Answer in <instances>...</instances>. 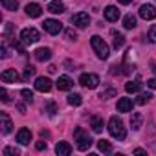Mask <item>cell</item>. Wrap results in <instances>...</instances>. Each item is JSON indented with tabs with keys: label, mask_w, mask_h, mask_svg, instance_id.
Masks as SVG:
<instances>
[{
	"label": "cell",
	"mask_w": 156,
	"mask_h": 156,
	"mask_svg": "<svg viewBox=\"0 0 156 156\" xmlns=\"http://www.w3.org/2000/svg\"><path fill=\"white\" fill-rule=\"evenodd\" d=\"M108 132H110V136L112 138H116V140H125V136H127V132H125V127H123V121L118 118V116H112L110 119H108Z\"/></svg>",
	"instance_id": "cell-1"
},
{
	"label": "cell",
	"mask_w": 156,
	"mask_h": 156,
	"mask_svg": "<svg viewBox=\"0 0 156 156\" xmlns=\"http://www.w3.org/2000/svg\"><path fill=\"white\" fill-rule=\"evenodd\" d=\"M73 140L77 141L75 145H77V149H79V151H88L90 145L94 143L92 138L88 136V132H87L85 129H81V127H77V129H75V132H73Z\"/></svg>",
	"instance_id": "cell-2"
},
{
	"label": "cell",
	"mask_w": 156,
	"mask_h": 156,
	"mask_svg": "<svg viewBox=\"0 0 156 156\" xmlns=\"http://www.w3.org/2000/svg\"><path fill=\"white\" fill-rule=\"evenodd\" d=\"M90 44H92V48H94V51L98 53L99 59H107V57L110 55V48H108V44H107L99 35H94V37L90 39Z\"/></svg>",
	"instance_id": "cell-3"
},
{
	"label": "cell",
	"mask_w": 156,
	"mask_h": 156,
	"mask_svg": "<svg viewBox=\"0 0 156 156\" xmlns=\"http://www.w3.org/2000/svg\"><path fill=\"white\" fill-rule=\"evenodd\" d=\"M79 83H81V87L94 90V88L99 87V77H98L96 73H83V75L79 77Z\"/></svg>",
	"instance_id": "cell-4"
},
{
	"label": "cell",
	"mask_w": 156,
	"mask_h": 156,
	"mask_svg": "<svg viewBox=\"0 0 156 156\" xmlns=\"http://www.w3.org/2000/svg\"><path fill=\"white\" fill-rule=\"evenodd\" d=\"M41 39V35H39V31L35 30V28H24L22 31H20V41L24 42V44H33V42H37Z\"/></svg>",
	"instance_id": "cell-5"
},
{
	"label": "cell",
	"mask_w": 156,
	"mask_h": 156,
	"mask_svg": "<svg viewBox=\"0 0 156 156\" xmlns=\"http://www.w3.org/2000/svg\"><path fill=\"white\" fill-rule=\"evenodd\" d=\"M72 24L77 26V28H87L90 24V15L85 13V11L75 13V15H72Z\"/></svg>",
	"instance_id": "cell-6"
},
{
	"label": "cell",
	"mask_w": 156,
	"mask_h": 156,
	"mask_svg": "<svg viewBox=\"0 0 156 156\" xmlns=\"http://www.w3.org/2000/svg\"><path fill=\"white\" fill-rule=\"evenodd\" d=\"M42 28H44V31H48L50 35H59L61 30H62V24H61L59 20H55V19H48V20H44Z\"/></svg>",
	"instance_id": "cell-7"
},
{
	"label": "cell",
	"mask_w": 156,
	"mask_h": 156,
	"mask_svg": "<svg viewBox=\"0 0 156 156\" xmlns=\"http://www.w3.org/2000/svg\"><path fill=\"white\" fill-rule=\"evenodd\" d=\"M140 17L145 19V20H152V19H156V8L151 6V4H143V6L140 8Z\"/></svg>",
	"instance_id": "cell-8"
},
{
	"label": "cell",
	"mask_w": 156,
	"mask_h": 156,
	"mask_svg": "<svg viewBox=\"0 0 156 156\" xmlns=\"http://www.w3.org/2000/svg\"><path fill=\"white\" fill-rule=\"evenodd\" d=\"M19 79H20V75L17 73L15 68H8V70L2 72V81L4 83H19Z\"/></svg>",
	"instance_id": "cell-9"
},
{
	"label": "cell",
	"mask_w": 156,
	"mask_h": 156,
	"mask_svg": "<svg viewBox=\"0 0 156 156\" xmlns=\"http://www.w3.org/2000/svg\"><path fill=\"white\" fill-rule=\"evenodd\" d=\"M11 129H13V123H11L9 116L6 112H2L0 114V130H2V134H9Z\"/></svg>",
	"instance_id": "cell-10"
},
{
	"label": "cell",
	"mask_w": 156,
	"mask_h": 156,
	"mask_svg": "<svg viewBox=\"0 0 156 156\" xmlns=\"http://www.w3.org/2000/svg\"><path fill=\"white\" fill-rule=\"evenodd\" d=\"M35 90H39V92H50L51 90V81L48 79V77H37Z\"/></svg>",
	"instance_id": "cell-11"
},
{
	"label": "cell",
	"mask_w": 156,
	"mask_h": 156,
	"mask_svg": "<svg viewBox=\"0 0 156 156\" xmlns=\"http://www.w3.org/2000/svg\"><path fill=\"white\" fill-rule=\"evenodd\" d=\"M103 15H105V19H107L108 22H116V20L119 19V9H118L116 6H107L105 11H103Z\"/></svg>",
	"instance_id": "cell-12"
},
{
	"label": "cell",
	"mask_w": 156,
	"mask_h": 156,
	"mask_svg": "<svg viewBox=\"0 0 156 156\" xmlns=\"http://www.w3.org/2000/svg\"><path fill=\"white\" fill-rule=\"evenodd\" d=\"M17 141H19L20 145H28V143L31 141V130L26 129V127H22V129L17 132Z\"/></svg>",
	"instance_id": "cell-13"
},
{
	"label": "cell",
	"mask_w": 156,
	"mask_h": 156,
	"mask_svg": "<svg viewBox=\"0 0 156 156\" xmlns=\"http://www.w3.org/2000/svg\"><path fill=\"white\" fill-rule=\"evenodd\" d=\"M26 15H28V17H31V19H37V17H41V15H42V8H41L39 4L31 2V4H28V6H26Z\"/></svg>",
	"instance_id": "cell-14"
},
{
	"label": "cell",
	"mask_w": 156,
	"mask_h": 156,
	"mask_svg": "<svg viewBox=\"0 0 156 156\" xmlns=\"http://www.w3.org/2000/svg\"><path fill=\"white\" fill-rule=\"evenodd\" d=\"M55 152H57L59 156H68V154L72 152V145H70L68 141H59V143L55 145Z\"/></svg>",
	"instance_id": "cell-15"
},
{
	"label": "cell",
	"mask_w": 156,
	"mask_h": 156,
	"mask_svg": "<svg viewBox=\"0 0 156 156\" xmlns=\"http://www.w3.org/2000/svg\"><path fill=\"white\" fill-rule=\"evenodd\" d=\"M48 11L53 13V15H61V13H64V4L61 0H53V2L48 4Z\"/></svg>",
	"instance_id": "cell-16"
},
{
	"label": "cell",
	"mask_w": 156,
	"mask_h": 156,
	"mask_svg": "<svg viewBox=\"0 0 156 156\" xmlns=\"http://www.w3.org/2000/svg\"><path fill=\"white\" fill-rule=\"evenodd\" d=\"M72 87H73V81L70 79L68 75H61L59 77V81H57V88L59 90H70Z\"/></svg>",
	"instance_id": "cell-17"
},
{
	"label": "cell",
	"mask_w": 156,
	"mask_h": 156,
	"mask_svg": "<svg viewBox=\"0 0 156 156\" xmlns=\"http://www.w3.org/2000/svg\"><path fill=\"white\" fill-rule=\"evenodd\" d=\"M132 110V99L130 98H121L118 101V112H130Z\"/></svg>",
	"instance_id": "cell-18"
},
{
	"label": "cell",
	"mask_w": 156,
	"mask_h": 156,
	"mask_svg": "<svg viewBox=\"0 0 156 156\" xmlns=\"http://www.w3.org/2000/svg\"><path fill=\"white\" fill-rule=\"evenodd\" d=\"M33 55H35V59H37V61L44 62V61H48V59L51 57V50H50V48H39Z\"/></svg>",
	"instance_id": "cell-19"
},
{
	"label": "cell",
	"mask_w": 156,
	"mask_h": 156,
	"mask_svg": "<svg viewBox=\"0 0 156 156\" xmlns=\"http://www.w3.org/2000/svg\"><path fill=\"white\" fill-rule=\"evenodd\" d=\"M125 90H127L129 94H136V92L141 90V83H140V81H129V83L125 85Z\"/></svg>",
	"instance_id": "cell-20"
},
{
	"label": "cell",
	"mask_w": 156,
	"mask_h": 156,
	"mask_svg": "<svg viewBox=\"0 0 156 156\" xmlns=\"http://www.w3.org/2000/svg\"><path fill=\"white\" fill-rule=\"evenodd\" d=\"M141 114L140 112H134L132 116H130V127H132V130H138L140 127H141Z\"/></svg>",
	"instance_id": "cell-21"
},
{
	"label": "cell",
	"mask_w": 156,
	"mask_h": 156,
	"mask_svg": "<svg viewBox=\"0 0 156 156\" xmlns=\"http://www.w3.org/2000/svg\"><path fill=\"white\" fill-rule=\"evenodd\" d=\"M90 125H92V130H94V132H101V130H103V119H101L99 116H94L92 121H90Z\"/></svg>",
	"instance_id": "cell-22"
},
{
	"label": "cell",
	"mask_w": 156,
	"mask_h": 156,
	"mask_svg": "<svg viewBox=\"0 0 156 156\" xmlns=\"http://www.w3.org/2000/svg\"><path fill=\"white\" fill-rule=\"evenodd\" d=\"M112 37H114V48H116V50H118V48H121V46L125 44V37H123L121 33L112 31Z\"/></svg>",
	"instance_id": "cell-23"
},
{
	"label": "cell",
	"mask_w": 156,
	"mask_h": 156,
	"mask_svg": "<svg viewBox=\"0 0 156 156\" xmlns=\"http://www.w3.org/2000/svg\"><path fill=\"white\" fill-rule=\"evenodd\" d=\"M2 6H4V9H8V11H17L19 2H17V0H2Z\"/></svg>",
	"instance_id": "cell-24"
},
{
	"label": "cell",
	"mask_w": 156,
	"mask_h": 156,
	"mask_svg": "<svg viewBox=\"0 0 156 156\" xmlns=\"http://www.w3.org/2000/svg\"><path fill=\"white\" fill-rule=\"evenodd\" d=\"M68 103H70L72 107H79V105L83 103V98H81L79 94H70V96H68Z\"/></svg>",
	"instance_id": "cell-25"
},
{
	"label": "cell",
	"mask_w": 156,
	"mask_h": 156,
	"mask_svg": "<svg viewBox=\"0 0 156 156\" xmlns=\"http://www.w3.org/2000/svg\"><path fill=\"white\" fill-rule=\"evenodd\" d=\"M123 26H125L127 30L136 28V17H134V15H127V17L123 19Z\"/></svg>",
	"instance_id": "cell-26"
},
{
	"label": "cell",
	"mask_w": 156,
	"mask_h": 156,
	"mask_svg": "<svg viewBox=\"0 0 156 156\" xmlns=\"http://www.w3.org/2000/svg\"><path fill=\"white\" fill-rule=\"evenodd\" d=\"M98 149H99L101 152H110V151H112V145H110L107 140H99V141H98Z\"/></svg>",
	"instance_id": "cell-27"
},
{
	"label": "cell",
	"mask_w": 156,
	"mask_h": 156,
	"mask_svg": "<svg viewBox=\"0 0 156 156\" xmlns=\"http://www.w3.org/2000/svg\"><path fill=\"white\" fill-rule=\"evenodd\" d=\"M20 96L24 98V101H26V103H33V92H31V90L22 88V90H20Z\"/></svg>",
	"instance_id": "cell-28"
},
{
	"label": "cell",
	"mask_w": 156,
	"mask_h": 156,
	"mask_svg": "<svg viewBox=\"0 0 156 156\" xmlns=\"http://www.w3.org/2000/svg\"><path fill=\"white\" fill-rule=\"evenodd\" d=\"M118 92H116V88H107V90H103L101 94H99V98L101 99H108V98H114Z\"/></svg>",
	"instance_id": "cell-29"
},
{
	"label": "cell",
	"mask_w": 156,
	"mask_h": 156,
	"mask_svg": "<svg viewBox=\"0 0 156 156\" xmlns=\"http://www.w3.org/2000/svg\"><path fill=\"white\" fill-rule=\"evenodd\" d=\"M151 98H152V96H151L149 92H143V94H140V96H138L136 103H138V105H145V103H147V101H149Z\"/></svg>",
	"instance_id": "cell-30"
},
{
	"label": "cell",
	"mask_w": 156,
	"mask_h": 156,
	"mask_svg": "<svg viewBox=\"0 0 156 156\" xmlns=\"http://www.w3.org/2000/svg\"><path fill=\"white\" fill-rule=\"evenodd\" d=\"M147 37H149V41H151V42H156V24H152V26L149 28Z\"/></svg>",
	"instance_id": "cell-31"
},
{
	"label": "cell",
	"mask_w": 156,
	"mask_h": 156,
	"mask_svg": "<svg viewBox=\"0 0 156 156\" xmlns=\"http://www.w3.org/2000/svg\"><path fill=\"white\" fill-rule=\"evenodd\" d=\"M33 75H35V68L33 66H26V70H24V79L28 81L30 77H33Z\"/></svg>",
	"instance_id": "cell-32"
},
{
	"label": "cell",
	"mask_w": 156,
	"mask_h": 156,
	"mask_svg": "<svg viewBox=\"0 0 156 156\" xmlns=\"http://www.w3.org/2000/svg\"><path fill=\"white\" fill-rule=\"evenodd\" d=\"M11 154L17 156V154H20V151L15 149V147H6V149H4V156H11Z\"/></svg>",
	"instance_id": "cell-33"
},
{
	"label": "cell",
	"mask_w": 156,
	"mask_h": 156,
	"mask_svg": "<svg viewBox=\"0 0 156 156\" xmlns=\"http://www.w3.org/2000/svg\"><path fill=\"white\" fill-rule=\"evenodd\" d=\"M0 99L4 103H9V96H8V90L6 88H0Z\"/></svg>",
	"instance_id": "cell-34"
},
{
	"label": "cell",
	"mask_w": 156,
	"mask_h": 156,
	"mask_svg": "<svg viewBox=\"0 0 156 156\" xmlns=\"http://www.w3.org/2000/svg\"><path fill=\"white\" fill-rule=\"evenodd\" d=\"M66 39H70V41H75V39H77V33H75L72 28H68V30H66Z\"/></svg>",
	"instance_id": "cell-35"
},
{
	"label": "cell",
	"mask_w": 156,
	"mask_h": 156,
	"mask_svg": "<svg viewBox=\"0 0 156 156\" xmlns=\"http://www.w3.org/2000/svg\"><path fill=\"white\" fill-rule=\"evenodd\" d=\"M46 110H48V114H50V116H53V114L57 112V107H55V103H48V105H46Z\"/></svg>",
	"instance_id": "cell-36"
},
{
	"label": "cell",
	"mask_w": 156,
	"mask_h": 156,
	"mask_svg": "<svg viewBox=\"0 0 156 156\" xmlns=\"http://www.w3.org/2000/svg\"><path fill=\"white\" fill-rule=\"evenodd\" d=\"M35 149H37V151L46 149V141H37V143H35Z\"/></svg>",
	"instance_id": "cell-37"
},
{
	"label": "cell",
	"mask_w": 156,
	"mask_h": 156,
	"mask_svg": "<svg viewBox=\"0 0 156 156\" xmlns=\"http://www.w3.org/2000/svg\"><path fill=\"white\" fill-rule=\"evenodd\" d=\"M147 87H149V88H156V77H152V79L147 81Z\"/></svg>",
	"instance_id": "cell-38"
},
{
	"label": "cell",
	"mask_w": 156,
	"mask_h": 156,
	"mask_svg": "<svg viewBox=\"0 0 156 156\" xmlns=\"http://www.w3.org/2000/svg\"><path fill=\"white\" fill-rule=\"evenodd\" d=\"M134 154H147V151H143V149H134Z\"/></svg>",
	"instance_id": "cell-39"
},
{
	"label": "cell",
	"mask_w": 156,
	"mask_h": 156,
	"mask_svg": "<svg viewBox=\"0 0 156 156\" xmlns=\"http://www.w3.org/2000/svg\"><path fill=\"white\" fill-rule=\"evenodd\" d=\"M48 70H50V73H53V72L57 70V66H55V64H50V66H48Z\"/></svg>",
	"instance_id": "cell-40"
},
{
	"label": "cell",
	"mask_w": 156,
	"mask_h": 156,
	"mask_svg": "<svg viewBox=\"0 0 156 156\" xmlns=\"http://www.w3.org/2000/svg\"><path fill=\"white\" fill-rule=\"evenodd\" d=\"M118 2H119V4H125V6H127V4H130V2H132V0H118Z\"/></svg>",
	"instance_id": "cell-41"
}]
</instances>
